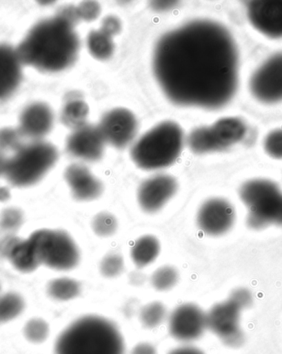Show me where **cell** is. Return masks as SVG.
I'll return each mask as SVG.
<instances>
[{"instance_id": "484cf974", "label": "cell", "mask_w": 282, "mask_h": 354, "mask_svg": "<svg viewBox=\"0 0 282 354\" xmlns=\"http://www.w3.org/2000/svg\"><path fill=\"white\" fill-rule=\"evenodd\" d=\"M166 308L161 302H152L143 307L141 320L147 328H157L166 318Z\"/></svg>"}, {"instance_id": "44dd1931", "label": "cell", "mask_w": 282, "mask_h": 354, "mask_svg": "<svg viewBox=\"0 0 282 354\" xmlns=\"http://www.w3.org/2000/svg\"><path fill=\"white\" fill-rule=\"evenodd\" d=\"M161 244L157 238L146 235L139 239L132 250V259L138 268H144L158 258Z\"/></svg>"}, {"instance_id": "74e56055", "label": "cell", "mask_w": 282, "mask_h": 354, "mask_svg": "<svg viewBox=\"0 0 282 354\" xmlns=\"http://www.w3.org/2000/svg\"><path fill=\"white\" fill-rule=\"evenodd\" d=\"M170 354H204L200 349L194 347H182L174 349Z\"/></svg>"}, {"instance_id": "4dcf8cb0", "label": "cell", "mask_w": 282, "mask_h": 354, "mask_svg": "<svg viewBox=\"0 0 282 354\" xmlns=\"http://www.w3.org/2000/svg\"><path fill=\"white\" fill-rule=\"evenodd\" d=\"M23 136L19 129L6 128L0 129V151L18 150L23 145Z\"/></svg>"}, {"instance_id": "3957f363", "label": "cell", "mask_w": 282, "mask_h": 354, "mask_svg": "<svg viewBox=\"0 0 282 354\" xmlns=\"http://www.w3.org/2000/svg\"><path fill=\"white\" fill-rule=\"evenodd\" d=\"M121 333L109 320L96 315L75 320L61 333L54 354H124Z\"/></svg>"}, {"instance_id": "2e32d148", "label": "cell", "mask_w": 282, "mask_h": 354, "mask_svg": "<svg viewBox=\"0 0 282 354\" xmlns=\"http://www.w3.org/2000/svg\"><path fill=\"white\" fill-rule=\"evenodd\" d=\"M248 15L256 29L270 37H282V1H251Z\"/></svg>"}, {"instance_id": "d6986e66", "label": "cell", "mask_w": 282, "mask_h": 354, "mask_svg": "<svg viewBox=\"0 0 282 354\" xmlns=\"http://www.w3.org/2000/svg\"><path fill=\"white\" fill-rule=\"evenodd\" d=\"M22 64L17 49L0 44V100L10 96L19 87Z\"/></svg>"}, {"instance_id": "9a60e30c", "label": "cell", "mask_w": 282, "mask_h": 354, "mask_svg": "<svg viewBox=\"0 0 282 354\" xmlns=\"http://www.w3.org/2000/svg\"><path fill=\"white\" fill-rule=\"evenodd\" d=\"M178 183L170 175H157L147 179L138 189V201L147 213H155L161 209L174 196Z\"/></svg>"}, {"instance_id": "5bb4252c", "label": "cell", "mask_w": 282, "mask_h": 354, "mask_svg": "<svg viewBox=\"0 0 282 354\" xmlns=\"http://www.w3.org/2000/svg\"><path fill=\"white\" fill-rule=\"evenodd\" d=\"M105 142L99 126L84 125L74 130L66 141V150L74 158L86 162L99 161L103 158Z\"/></svg>"}, {"instance_id": "f35d334b", "label": "cell", "mask_w": 282, "mask_h": 354, "mask_svg": "<svg viewBox=\"0 0 282 354\" xmlns=\"http://www.w3.org/2000/svg\"><path fill=\"white\" fill-rule=\"evenodd\" d=\"M175 2L172 1H159V2H154V7L157 8L158 10H170L172 7H174L175 6Z\"/></svg>"}, {"instance_id": "8992f818", "label": "cell", "mask_w": 282, "mask_h": 354, "mask_svg": "<svg viewBox=\"0 0 282 354\" xmlns=\"http://www.w3.org/2000/svg\"><path fill=\"white\" fill-rule=\"evenodd\" d=\"M248 208V223L252 229L276 225L282 206V192L273 181L256 179L244 183L239 192Z\"/></svg>"}, {"instance_id": "ac0fdd59", "label": "cell", "mask_w": 282, "mask_h": 354, "mask_svg": "<svg viewBox=\"0 0 282 354\" xmlns=\"http://www.w3.org/2000/svg\"><path fill=\"white\" fill-rule=\"evenodd\" d=\"M53 121V113L48 105L32 104L21 115L19 129L23 137L39 141L52 130Z\"/></svg>"}, {"instance_id": "ba28073f", "label": "cell", "mask_w": 282, "mask_h": 354, "mask_svg": "<svg viewBox=\"0 0 282 354\" xmlns=\"http://www.w3.org/2000/svg\"><path fill=\"white\" fill-rule=\"evenodd\" d=\"M251 294L246 289H238L228 300L212 307L206 314V327L230 346L242 342L239 328L241 311L250 305Z\"/></svg>"}, {"instance_id": "4316f807", "label": "cell", "mask_w": 282, "mask_h": 354, "mask_svg": "<svg viewBox=\"0 0 282 354\" xmlns=\"http://www.w3.org/2000/svg\"><path fill=\"white\" fill-rule=\"evenodd\" d=\"M179 281V273L174 268L170 266H164L159 268L151 277V282L154 288L158 290H170Z\"/></svg>"}, {"instance_id": "8fae6325", "label": "cell", "mask_w": 282, "mask_h": 354, "mask_svg": "<svg viewBox=\"0 0 282 354\" xmlns=\"http://www.w3.org/2000/svg\"><path fill=\"white\" fill-rule=\"evenodd\" d=\"M99 128L106 143L117 149H124L136 137L138 124L128 109H115L103 116Z\"/></svg>"}, {"instance_id": "1f68e13d", "label": "cell", "mask_w": 282, "mask_h": 354, "mask_svg": "<svg viewBox=\"0 0 282 354\" xmlns=\"http://www.w3.org/2000/svg\"><path fill=\"white\" fill-rule=\"evenodd\" d=\"M101 273L106 277L119 276L124 270V261L117 254H110L105 257L100 266Z\"/></svg>"}, {"instance_id": "d6a6232c", "label": "cell", "mask_w": 282, "mask_h": 354, "mask_svg": "<svg viewBox=\"0 0 282 354\" xmlns=\"http://www.w3.org/2000/svg\"><path fill=\"white\" fill-rule=\"evenodd\" d=\"M264 149L268 155L276 159H282V129L269 133L264 141Z\"/></svg>"}, {"instance_id": "d4e9b609", "label": "cell", "mask_w": 282, "mask_h": 354, "mask_svg": "<svg viewBox=\"0 0 282 354\" xmlns=\"http://www.w3.org/2000/svg\"><path fill=\"white\" fill-rule=\"evenodd\" d=\"M25 308L23 298L14 292L0 295V324L19 317Z\"/></svg>"}, {"instance_id": "b9f144b4", "label": "cell", "mask_w": 282, "mask_h": 354, "mask_svg": "<svg viewBox=\"0 0 282 354\" xmlns=\"http://www.w3.org/2000/svg\"><path fill=\"white\" fill-rule=\"evenodd\" d=\"M276 225H282V206H281L279 220H277V222H276Z\"/></svg>"}, {"instance_id": "7c38bea8", "label": "cell", "mask_w": 282, "mask_h": 354, "mask_svg": "<svg viewBox=\"0 0 282 354\" xmlns=\"http://www.w3.org/2000/svg\"><path fill=\"white\" fill-rule=\"evenodd\" d=\"M197 225L210 236H221L230 231L235 221L233 205L221 198H213L202 204L197 214Z\"/></svg>"}, {"instance_id": "603a6c76", "label": "cell", "mask_w": 282, "mask_h": 354, "mask_svg": "<svg viewBox=\"0 0 282 354\" xmlns=\"http://www.w3.org/2000/svg\"><path fill=\"white\" fill-rule=\"evenodd\" d=\"M81 288L77 281L68 277L57 278L48 286L49 296L59 301H67L77 297Z\"/></svg>"}, {"instance_id": "e0dca14e", "label": "cell", "mask_w": 282, "mask_h": 354, "mask_svg": "<svg viewBox=\"0 0 282 354\" xmlns=\"http://www.w3.org/2000/svg\"><path fill=\"white\" fill-rule=\"evenodd\" d=\"M65 178L74 199L81 201H92L98 199L103 194V183L82 164H72L67 167Z\"/></svg>"}, {"instance_id": "4fadbf2b", "label": "cell", "mask_w": 282, "mask_h": 354, "mask_svg": "<svg viewBox=\"0 0 282 354\" xmlns=\"http://www.w3.org/2000/svg\"><path fill=\"white\" fill-rule=\"evenodd\" d=\"M206 327V314L194 304L177 307L170 315L168 330L174 339L190 342L201 337Z\"/></svg>"}, {"instance_id": "f1b7e54d", "label": "cell", "mask_w": 282, "mask_h": 354, "mask_svg": "<svg viewBox=\"0 0 282 354\" xmlns=\"http://www.w3.org/2000/svg\"><path fill=\"white\" fill-rule=\"evenodd\" d=\"M23 213L18 208L11 207L3 210L0 214V229L8 234H12L23 225Z\"/></svg>"}, {"instance_id": "52a82bcc", "label": "cell", "mask_w": 282, "mask_h": 354, "mask_svg": "<svg viewBox=\"0 0 282 354\" xmlns=\"http://www.w3.org/2000/svg\"><path fill=\"white\" fill-rule=\"evenodd\" d=\"M41 264L57 271H69L78 265L81 254L72 238L62 230H39L28 238Z\"/></svg>"}, {"instance_id": "d590c367", "label": "cell", "mask_w": 282, "mask_h": 354, "mask_svg": "<svg viewBox=\"0 0 282 354\" xmlns=\"http://www.w3.org/2000/svg\"><path fill=\"white\" fill-rule=\"evenodd\" d=\"M103 30L110 33L111 35L115 36L119 35L121 30V24L120 20L114 16H109L103 21L102 27Z\"/></svg>"}, {"instance_id": "e575fe53", "label": "cell", "mask_w": 282, "mask_h": 354, "mask_svg": "<svg viewBox=\"0 0 282 354\" xmlns=\"http://www.w3.org/2000/svg\"><path fill=\"white\" fill-rule=\"evenodd\" d=\"M20 238L14 234H8L2 240H0V255L8 259L11 251L14 250L16 244L20 241Z\"/></svg>"}, {"instance_id": "8d00e7d4", "label": "cell", "mask_w": 282, "mask_h": 354, "mask_svg": "<svg viewBox=\"0 0 282 354\" xmlns=\"http://www.w3.org/2000/svg\"><path fill=\"white\" fill-rule=\"evenodd\" d=\"M132 354H157V349L148 343H141L132 349Z\"/></svg>"}, {"instance_id": "9c48e42d", "label": "cell", "mask_w": 282, "mask_h": 354, "mask_svg": "<svg viewBox=\"0 0 282 354\" xmlns=\"http://www.w3.org/2000/svg\"><path fill=\"white\" fill-rule=\"evenodd\" d=\"M246 126L236 118H226L210 127L196 129L192 136L193 149L199 154L221 151L241 142Z\"/></svg>"}, {"instance_id": "7a4b0ae2", "label": "cell", "mask_w": 282, "mask_h": 354, "mask_svg": "<svg viewBox=\"0 0 282 354\" xmlns=\"http://www.w3.org/2000/svg\"><path fill=\"white\" fill-rule=\"evenodd\" d=\"M75 25L61 11L54 18L41 21L17 49L21 62L46 73L68 68L77 60L79 50Z\"/></svg>"}, {"instance_id": "cb8c5ba5", "label": "cell", "mask_w": 282, "mask_h": 354, "mask_svg": "<svg viewBox=\"0 0 282 354\" xmlns=\"http://www.w3.org/2000/svg\"><path fill=\"white\" fill-rule=\"evenodd\" d=\"M88 107L81 100H71L66 104L61 113L62 123L74 130L86 125Z\"/></svg>"}, {"instance_id": "ab89813d", "label": "cell", "mask_w": 282, "mask_h": 354, "mask_svg": "<svg viewBox=\"0 0 282 354\" xmlns=\"http://www.w3.org/2000/svg\"><path fill=\"white\" fill-rule=\"evenodd\" d=\"M11 198L10 189L6 187H0V202H7Z\"/></svg>"}, {"instance_id": "277c9868", "label": "cell", "mask_w": 282, "mask_h": 354, "mask_svg": "<svg viewBox=\"0 0 282 354\" xmlns=\"http://www.w3.org/2000/svg\"><path fill=\"white\" fill-rule=\"evenodd\" d=\"M183 143L180 126L174 122H163L143 135L133 145L130 155L141 169H163L179 158Z\"/></svg>"}, {"instance_id": "30bf717a", "label": "cell", "mask_w": 282, "mask_h": 354, "mask_svg": "<svg viewBox=\"0 0 282 354\" xmlns=\"http://www.w3.org/2000/svg\"><path fill=\"white\" fill-rule=\"evenodd\" d=\"M250 88L261 102L272 104L282 100V53L269 58L255 71Z\"/></svg>"}, {"instance_id": "ffe728a7", "label": "cell", "mask_w": 282, "mask_h": 354, "mask_svg": "<svg viewBox=\"0 0 282 354\" xmlns=\"http://www.w3.org/2000/svg\"><path fill=\"white\" fill-rule=\"evenodd\" d=\"M15 269L23 273L34 272L40 267L41 261L30 240L20 239L8 257Z\"/></svg>"}, {"instance_id": "836d02e7", "label": "cell", "mask_w": 282, "mask_h": 354, "mask_svg": "<svg viewBox=\"0 0 282 354\" xmlns=\"http://www.w3.org/2000/svg\"><path fill=\"white\" fill-rule=\"evenodd\" d=\"M77 12L79 19L90 22L98 18L100 14V6L96 2H83L77 8Z\"/></svg>"}, {"instance_id": "5b68a950", "label": "cell", "mask_w": 282, "mask_h": 354, "mask_svg": "<svg viewBox=\"0 0 282 354\" xmlns=\"http://www.w3.org/2000/svg\"><path fill=\"white\" fill-rule=\"evenodd\" d=\"M58 151L52 143L33 141L23 145L8 158L4 176L16 187H28L39 183L58 160Z\"/></svg>"}, {"instance_id": "7bdbcfd3", "label": "cell", "mask_w": 282, "mask_h": 354, "mask_svg": "<svg viewBox=\"0 0 282 354\" xmlns=\"http://www.w3.org/2000/svg\"><path fill=\"white\" fill-rule=\"evenodd\" d=\"M0 290H1V286H0Z\"/></svg>"}, {"instance_id": "83f0119b", "label": "cell", "mask_w": 282, "mask_h": 354, "mask_svg": "<svg viewBox=\"0 0 282 354\" xmlns=\"http://www.w3.org/2000/svg\"><path fill=\"white\" fill-rule=\"evenodd\" d=\"M49 326L45 320L34 318L29 320L24 328V335L33 344L43 343L49 335Z\"/></svg>"}, {"instance_id": "6da1fadb", "label": "cell", "mask_w": 282, "mask_h": 354, "mask_svg": "<svg viewBox=\"0 0 282 354\" xmlns=\"http://www.w3.org/2000/svg\"><path fill=\"white\" fill-rule=\"evenodd\" d=\"M153 66L164 94L183 106L221 108L236 91V45L213 21H192L166 33L155 46Z\"/></svg>"}, {"instance_id": "f546056e", "label": "cell", "mask_w": 282, "mask_h": 354, "mask_svg": "<svg viewBox=\"0 0 282 354\" xmlns=\"http://www.w3.org/2000/svg\"><path fill=\"white\" fill-rule=\"evenodd\" d=\"M92 226L96 234L101 237H109L115 234L117 222L112 214L101 212L94 217Z\"/></svg>"}, {"instance_id": "7402d4cb", "label": "cell", "mask_w": 282, "mask_h": 354, "mask_svg": "<svg viewBox=\"0 0 282 354\" xmlns=\"http://www.w3.org/2000/svg\"><path fill=\"white\" fill-rule=\"evenodd\" d=\"M112 35L103 30L92 31L88 37V48L92 56L99 60H107L114 52Z\"/></svg>"}, {"instance_id": "60d3db41", "label": "cell", "mask_w": 282, "mask_h": 354, "mask_svg": "<svg viewBox=\"0 0 282 354\" xmlns=\"http://www.w3.org/2000/svg\"><path fill=\"white\" fill-rule=\"evenodd\" d=\"M8 158L0 151V176L6 174Z\"/></svg>"}]
</instances>
